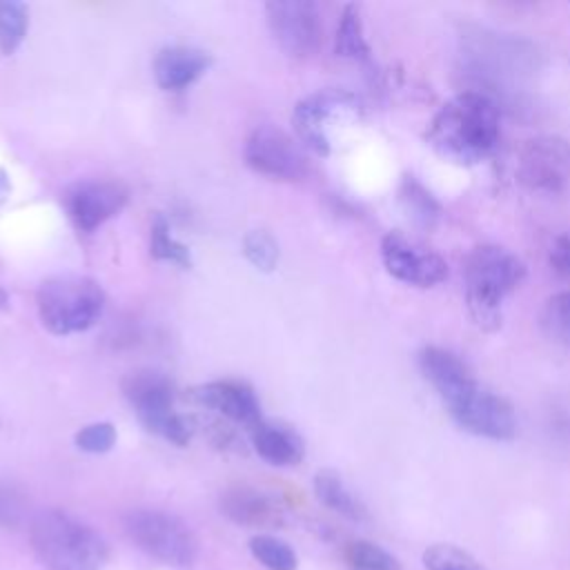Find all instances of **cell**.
<instances>
[{"label": "cell", "mask_w": 570, "mask_h": 570, "mask_svg": "<svg viewBox=\"0 0 570 570\" xmlns=\"http://www.w3.org/2000/svg\"><path fill=\"white\" fill-rule=\"evenodd\" d=\"M425 140L459 165L485 160L499 142V109L483 91L456 94L434 114Z\"/></svg>", "instance_id": "6da1fadb"}, {"label": "cell", "mask_w": 570, "mask_h": 570, "mask_svg": "<svg viewBox=\"0 0 570 570\" xmlns=\"http://www.w3.org/2000/svg\"><path fill=\"white\" fill-rule=\"evenodd\" d=\"M29 543L45 570H102L107 539L78 517L47 508L29 519Z\"/></svg>", "instance_id": "7a4b0ae2"}, {"label": "cell", "mask_w": 570, "mask_h": 570, "mask_svg": "<svg viewBox=\"0 0 570 570\" xmlns=\"http://www.w3.org/2000/svg\"><path fill=\"white\" fill-rule=\"evenodd\" d=\"M523 278V261L501 245H479L468 254L463 265L465 303L481 330L492 332L501 325L503 301Z\"/></svg>", "instance_id": "3957f363"}, {"label": "cell", "mask_w": 570, "mask_h": 570, "mask_svg": "<svg viewBox=\"0 0 570 570\" xmlns=\"http://www.w3.org/2000/svg\"><path fill=\"white\" fill-rule=\"evenodd\" d=\"M105 292L89 276H53L40 283L36 307L40 323L56 336L87 332L105 312Z\"/></svg>", "instance_id": "277c9868"}, {"label": "cell", "mask_w": 570, "mask_h": 570, "mask_svg": "<svg viewBox=\"0 0 570 570\" xmlns=\"http://www.w3.org/2000/svg\"><path fill=\"white\" fill-rule=\"evenodd\" d=\"M122 394L147 432L187 445L196 432V421L176 410V387L171 379L156 370H136L122 379Z\"/></svg>", "instance_id": "5b68a950"}, {"label": "cell", "mask_w": 570, "mask_h": 570, "mask_svg": "<svg viewBox=\"0 0 570 570\" xmlns=\"http://www.w3.org/2000/svg\"><path fill=\"white\" fill-rule=\"evenodd\" d=\"M452 421L474 436L510 441L517 434V414L501 394L483 387L472 374L441 394Z\"/></svg>", "instance_id": "8992f818"}, {"label": "cell", "mask_w": 570, "mask_h": 570, "mask_svg": "<svg viewBox=\"0 0 570 570\" xmlns=\"http://www.w3.org/2000/svg\"><path fill=\"white\" fill-rule=\"evenodd\" d=\"M122 528L136 548L165 566L187 568L198 557L196 534L171 512L138 508L125 514Z\"/></svg>", "instance_id": "52a82bcc"}, {"label": "cell", "mask_w": 570, "mask_h": 570, "mask_svg": "<svg viewBox=\"0 0 570 570\" xmlns=\"http://www.w3.org/2000/svg\"><path fill=\"white\" fill-rule=\"evenodd\" d=\"M252 171L274 180H301L307 174V158L294 138L276 125H256L243 149Z\"/></svg>", "instance_id": "ba28073f"}, {"label": "cell", "mask_w": 570, "mask_h": 570, "mask_svg": "<svg viewBox=\"0 0 570 570\" xmlns=\"http://www.w3.org/2000/svg\"><path fill=\"white\" fill-rule=\"evenodd\" d=\"M517 180L541 194H559L570 183V142L559 136H537L517 154Z\"/></svg>", "instance_id": "9c48e42d"}, {"label": "cell", "mask_w": 570, "mask_h": 570, "mask_svg": "<svg viewBox=\"0 0 570 570\" xmlns=\"http://www.w3.org/2000/svg\"><path fill=\"white\" fill-rule=\"evenodd\" d=\"M265 18L276 45L289 58H309L323 40L318 7L309 0H272L265 4Z\"/></svg>", "instance_id": "30bf717a"}, {"label": "cell", "mask_w": 570, "mask_h": 570, "mask_svg": "<svg viewBox=\"0 0 570 570\" xmlns=\"http://www.w3.org/2000/svg\"><path fill=\"white\" fill-rule=\"evenodd\" d=\"M361 102L354 94L345 89H321L305 96L292 114L294 129L298 138L321 156H327L332 149L327 127L341 116H358Z\"/></svg>", "instance_id": "8fae6325"}, {"label": "cell", "mask_w": 570, "mask_h": 570, "mask_svg": "<svg viewBox=\"0 0 570 570\" xmlns=\"http://www.w3.org/2000/svg\"><path fill=\"white\" fill-rule=\"evenodd\" d=\"M381 261L392 278L414 287H434L448 276V263L441 254L401 232H387L383 236Z\"/></svg>", "instance_id": "7c38bea8"}, {"label": "cell", "mask_w": 570, "mask_h": 570, "mask_svg": "<svg viewBox=\"0 0 570 570\" xmlns=\"http://www.w3.org/2000/svg\"><path fill=\"white\" fill-rule=\"evenodd\" d=\"M129 200L125 185L116 180H80L65 191V209L78 232L91 234L114 216H118Z\"/></svg>", "instance_id": "4fadbf2b"}, {"label": "cell", "mask_w": 570, "mask_h": 570, "mask_svg": "<svg viewBox=\"0 0 570 570\" xmlns=\"http://www.w3.org/2000/svg\"><path fill=\"white\" fill-rule=\"evenodd\" d=\"M189 399L203 407H209L225 416L232 423L245 425L252 430L256 423L263 421L261 414V403L254 394V390L234 379H223V381H209L189 392Z\"/></svg>", "instance_id": "5bb4252c"}, {"label": "cell", "mask_w": 570, "mask_h": 570, "mask_svg": "<svg viewBox=\"0 0 570 570\" xmlns=\"http://www.w3.org/2000/svg\"><path fill=\"white\" fill-rule=\"evenodd\" d=\"M218 510L243 528H281L285 521L281 503L252 485H229L218 497Z\"/></svg>", "instance_id": "9a60e30c"}, {"label": "cell", "mask_w": 570, "mask_h": 570, "mask_svg": "<svg viewBox=\"0 0 570 570\" xmlns=\"http://www.w3.org/2000/svg\"><path fill=\"white\" fill-rule=\"evenodd\" d=\"M212 65V56L187 45H171L156 53L154 78L165 91H183L194 85Z\"/></svg>", "instance_id": "2e32d148"}, {"label": "cell", "mask_w": 570, "mask_h": 570, "mask_svg": "<svg viewBox=\"0 0 570 570\" xmlns=\"http://www.w3.org/2000/svg\"><path fill=\"white\" fill-rule=\"evenodd\" d=\"M249 439L256 454L272 465H296L305 454L298 432L283 423L263 419L249 430Z\"/></svg>", "instance_id": "e0dca14e"}, {"label": "cell", "mask_w": 570, "mask_h": 570, "mask_svg": "<svg viewBox=\"0 0 570 570\" xmlns=\"http://www.w3.org/2000/svg\"><path fill=\"white\" fill-rule=\"evenodd\" d=\"M314 494L316 499L330 508L332 512L350 519L363 521L367 517L365 505L347 490L343 479L334 470H318L314 476Z\"/></svg>", "instance_id": "ac0fdd59"}, {"label": "cell", "mask_w": 570, "mask_h": 570, "mask_svg": "<svg viewBox=\"0 0 570 570\" xmlns=\"http://www.w3.org/2000/svg\"><path fill=\"white\" fill-rule=\"evenodd\" d=\"M334 51L341 58L365 62L370 60V45L363 33V22L358 7L347 4L341 13L338 27H336V40H334Z\"/></svg>", "instance_id": "d6986e66"}, {"label": "cell", "mask_w": 570, "mask_h": 570, "mask_svg": "<svg viewBox=\"0 0 570 570\" xmlns=\"http://www.w3.org/2000/svg\"><path fill=\"white\" fill-rule=\"evenodd\" d=\"M149 254L156 261L174 263L178 267L191 265V254L187 245H183L178 238H174L169 220L163 214H156L149 227Z\"/></svg>", "instance_id": "ffe728a7"}, {"label": "cell", "mask_w": 570, "mask_h": 570, "mask_svg": "<svg viewBox=\"0 0 570 570\" xmlns=\"http://www.w3.org/2000/svg\"><path fill=\"white\" fill-rule=\"evenodd\" d=\"M29 29V9L24 2L16 0H0V51L11 56L22 40L27 38Z\"/></svg>", "instance_id": "44dd1931"}, {"label": "cell", "mask_w": 570, "mask_h": 570, "mask_svg": "<svg viewBox=\"0 0 570 570\" xmlns=\"http://www.w3.org/2000/svg\"><path fill=\"white\" fill-rule=\"evenodd\" d=\"M543 334L563 347H570V289L552 294L541 309Z\"/></svg>", "instance_id": "7402d4cb"}, {"label": "cell", "mask_w": 570, "mask_h": 570, "mask_svg": "<svg viewBox=\"0 0 570 570\" xmlns=\"http://www.w3.org/2000/svg\"><path fill=\"white\" fill-rule=\"evenodd\" d=\"M252 557L267 570H296L298 557L289 543L272 534H256L249 539Z\"/></svg>", "instance_id": "603a6c76"}, {"label": "cell", "mask_w": 570, "mask_h": 570, "mask_svg": "<svg viewBox=\"0 0 570 570\" xmlns=\"http://www.w3.org/2000/svg\"><path fill=\"white\" fill-rule=\"evenodd\" d=\"M345 566L347 570H399L396 559L387 550L365 539L345 546Z\"/></svg>", "instance_id": "cb8c5ba5"}, {"label": "cell", "mask_w": 570, "mask_h": 570, "mask_svg": "<svg viewBox=\"0 0 570 570\" xmlns=\"http://www.w3.org/2000/svg\"><path fill=\"white\" fill-rule=\"evenodd\" d=\"M428 570H485L470 552L452 543H434L423 552Z\"/></svg>", "instance_id": "d4e9b609"}, {"label": "cell", "mask_w": 570, "mask_h": 570, "mask_svg": "<svg viewBox=\"0 0 570 570\" xmlns=\"http://www.w3.org/2000/svg\"><path fill=\"white\" fill-rule=\"evenodd\" d=\"M247 261L261 272H274L278 265V243L265 229H252L243 238Z\"/></svg>", "instance_id": "484cf974"}, {"label": "cell", "mask_w": 570, "mask_h": 570, "mask_svg": "<svg viewBox=\"0 0 570 570\" xmlns=\"http://www.w3.org/2000/svg\"><path fill=\"white\" fill-rule=\"evenodd\" d=\"M78 450L89 454H105L116 445V428L107 421H96L80 428L73 436Z\"/></svg>", "instance_id": "4316f807"}, {"label": "cell", "mask_w": 570, "mask_h": 570, "mask_svg": "<svg viewBox=\"0 0 570 570\" xmlns=\"http://www.w3.org/2000/svg\"><path fill=\"white\" fill-rule=\"evenodd\" d=\"M27 497L18 488L0 481V525L16 530L27 521Z\"/></svg>", "instance_id": "83f0119b"}, {"label": "cell", "mask_w": 570, "mask_h": 570, "mask_svg": "<svg viewBox=\"0 0 570 570\" xmlns=\"http://www.w3.org/2000/svg\"><path fill=\"white\" fill-rule=\"evenodd\" d=\"M401 194H403V200L407 203V207L414 212V216L421 218L423 223H430L432 218L439 216L436 203H434V200L430 198V194H425L423 187L416 185L414 180H405Z\"/></svg>", "instance_id": "f1b7e54d"}, {"label": "cell", "mask_w": 570, "mask_h": 570, "mask_svg": "<svg viewBox=\"0 0 570 570\" xmlns=\"http://www.w3.org/2000/svg\"><path fill=\"white\" fill-rule=\"evenodd\" d=\"M550 263H552V267L559 274L570 276V229H566L552 243V247H550Z\"/></svg>", "instance_id": "f546056e"}, {"label": "cell", "mask_w": 570, "mask_h": 570, "mask_svg": "<svg viewBox=\"0 0 570 570\" xmlns=\"http://www.w3.org/2000/svg\"><path fill=\"white\" fill-rule=\"evenodd\" d=\"M7 191H9V176L0 169V203L7 196Z\"/></svg>", "instance_id": "4dcf8cb0"}, {"label": "cell", "mask_w": 570, "mask_h": 570, "mask_svg": "<svg viewBox=\"0 0 570 570\" xmlns=\"http://www.w3.org/2000/svg\"><path fill=\"white\" fill-rule=\"evenodd\" d=\"M9 307V294L4 292V287L0 285V309H7Z\"/></svg>", "instance_id": "1f68e13d"}]
</instances>
